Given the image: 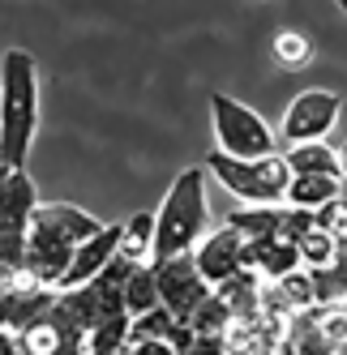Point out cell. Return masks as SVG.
Here are the masks:
<instances>
[{"label": "cell", "instance_id": "obj_1", "mask_svg": "<svg viewBox=\"0 0 347 355\" xmlns=\"http://www.w3.org/2000/svg\"><path fill=\"white\" fill-rule=\"evenodd\" d=\"M39 129V64L31 52L9 47L0 60V163L26 171Z\"/></svg>", "mask_w": 347, "mask_h": 355}, {"label": "cell", "instance_id": "obj_2", "mask_svg": "<svg viewBox=\"0 0 347 355\" xmlns=\"http://www.w3.org/2000/svg\"><path fill=\"white\" fill-rule=\"evenodd\" d=\"M94 214L78 210V206H35L31 214V232H26V261H22V270H26L39 287H56L60 274L73 257V248H78L86 236L99 232Z\"/></svg>", "mask_w": 347, "mask_h": 355}, {"label": "cell", "instance_id": "obj_3", "mask_svg": "<svg viewBox=\"0 0 347 355\" xmlns=\"http://www.w3.org/2000/svg\"><path fill=\"white\" fill-rule=\"evenodd\" d=\"M210 227V201H206V167H185L176 184L167 189L163 206L155 214V257L167 261L176 252H193V244Z\"/></svg>", "mask_w": 347, "mask_h": 355}, {"label": "cell", "instance_id": "obj_4", "mask_svg": "<svg viewBox=\"0 0 347 355\" xmlns=\"http://www.w3.org/2000/svg\"><path fill=\"white\" fill-rule=\"evenodd\" d=\"M133 261H125L116 252V257L99 270L90 283L73 287V291H56L52 300V313L60 321H69L73 329H82V334H90L94 325H103L108 317H120L125 313V278H129Z\"/></svg>", "mask_w": 347, "mask_h": 355}, {"label": "cell", "instance_id": "obj_5", "mask_svg": "<svg viewBox=\"0 0 347 355\" xmlns=\"http://www.w3.org/2000/svg\"><path fill=\"white\" fill-rule=\"evenodd\" d=\"M206 171L240 201H253V206H279L291 167L283 163V155H262V159H228V155H206Z\"/></svg>", "mask_w": 347, "mask_h": 355}, {"label": "cell", "instance_id": "obj_6", "mask_svg": "<svg viewBox=\"0 0 347 355\" xmlns=\"http://www.w3.org/2000/svg\"><path fill=\"white\" fill-rule=\"evenodd\" d=\"M210 120H214L219 155H228V159H262V155H275V133H270V124L253 107L236 103L232 94H214L210 98Z\"/></svg>", "mask_w": 347, "mask_h": 355}, {"label": "cell", "instance_id": "obj_7", "mask_svg": "<svg viewBox=\"0 0 347 355\" xmlns=\"http://www.w3.org/2000/svg\"><path fill=\"white\" fill-rule=\"evenodd\" d=\"M35 206H39L35 201V180L26 171H13L5 206H0V266L9 274L22 270V261H26V232H31Z\"/></svg>", "mask_w": 347, "mask_h": 355}, {"label": "cell", "instance_id": "obj_8", "mask_svg": "<svg viewBox=\"0 0 347 355\" xmlns=\"http://www.w3.org/2000/svg\"><path fill=\"white\" fill-rule=\"evenodd\" d=\"M151 266H155V283H159V304H163L171 317L189 321L197 313V304L210 295V283L197 274L193 252H176V257L151 261Z\"/></svg>", "mask_w": 347, "mask_h": 355}, {"label": "cell", "instance_id": "obj_9", "mask_svg": "<svg viewBox=\"0 0 347 355\" xmlns=\"http://www.w3.org/2000/svg\"><path fill=\"white\" fill-rule=\"evenodd\" d=\"M343 116V98L335 90H305L287 103V116H283V129L279 137L287 146H301V141H321Z\"/></svg>", "mask_w": 347, "mask_h": 355}, {"label": "cell", "instance_id": "obj_10", "mask_svg": "<svg viewBox=\"0 0 347 355\" xmlns=\"http://www.w3.org/2000/svg\"><path fill=\"white\" fill-rule=\"evenodd\" d=\"M193 261H197V274H202L210 287L236 278L244 270V240H240V232H232L228 223H223L219 232H206L193 244Z\"/></svg>", "mask_w": 347, "mask_h": 355}, {"label": "cell", "instance_id": "obj_11", "mask_svg": "<svg viewBox=\"0 0 347 355\" xmlns=\"http://www.w3.org/2000/svg\"><path fill=\"white\" fill-rule=\"evenodd\" d=\"M116 248H120V223H103L94 236H86L78 248H73V257H69V266H65V274H60L56 291H73V287L90 283V278L116 257Z\"/></svg>", "mask_w": 347, "mask_h": 355}, {"label": "cell", "instance_id": "obj_12", "mask_svg": "<svg viewBox=\"0 0 347 355\" xmlns=\"http://www.w3.org/2000/svg\"><path fill=\"white\" fill-rule=\"evenodd\" d=\"M301 266V252L291 240H244V270L257 278H283Z\"/></svg>", "mask_w": 347, "mask_h": 355}, {"label": "cell", "instance_id": "obj_13", "mask_svg": "<svg viewBox=\"0 0 347 355\" xmlns=\"http://www.w3.org/2000/svg\"><path fill=\"white\" fill-rule=\"evenodd\" d=\"M283 163L291 167V175H335V180H343L339 146H330V141H301V146H287Z\"/></svg>", "mask_w": 347, "mask_h": 355}, {"label": "cell", "instance_id": "obj_14", "mask_svg": "<svg viewBox=\"0 0 347 355\" xmlns=\"http://www.w3.org/2000/svg\"><path fill=\"white\" fill-rule=\"evenodd\" d=\"M343 193V180L335 175H291L287 180V193H283V206H296V210H317L335 201Z\"/></svg>", "mask_w": 347, "mask_h": 355}, {"label": "cell", "instance_id": "obj_15", "mask_svg": "<svg viewBox=\"0 0 347 355\" xmlns=\"http://www.w3.org/2000/svg\"><path fill=\"white\" fill-rule=\"evenodd\" d=\"M120 257L133 266H151L155 257V214H133L129 223H120Z\"/></svg>", "mask_w": 347, "mask_h": 355}, {"label": "cell", "instance_id": "obj_16", "mask_svg": "<svg viewBox=\"0 0 347 355\" xmlns=\"http://www.w3.org/2000/svg\"><path fill=\"white\" fill-rule=\"evenodd\" d=\"M159 309V283H155V266H133L125 278V313L142 317Z\"/></svg>", "mask_w": 347, "mask_h": 355}, {"label": "cell", "instance_id": "obj_17", "mask_svg": "<svg viewBox=\"0 0 347 355\" xmlns=\"http://www.w3.org/2000/svg\"><path fill=\"white\" fill-rule=\"evenodd\" d=\"M129 329H133V317L120 313V317H108L103 325H94L86 334V355H112V351H125L129 347Z\"/></svg>", "mask_w": 347, "mask_h": 355}, {"label": "cell", "instance_id": "obj_18", "mask_svg": "<svg viewBox=\"0 0 347 355\" xmlns=\"http://www.w3.org/2000/svg\"><path fill=\"white\" fill-rule=\"evenodd\" d=\"M275 287H279V295H283V304H287L291 313L313 309V304H317V278H313V270H305V266H296L291 274L275 278Z\"/></svg>", "mask_w": 347, "mask_h": 355}, {"label": "cell", "instance_id": "obj_19", "mask_svg": "<svg viewBox=\"0 0 347 355\" xmlns=\"http://www.w3.org/2000/svg\"><path fill=\"white\" fill-rule=\"evenodd\" d=\"M313 278H317V304L321 300H343L347 304V240H339L335 261L326 270H313Z\"/></svg>", "mask_w": 347, "mask_h": 355}, {"label": "cell", "instance_id": "obj_20", "mask_svg": "<svg viewBox=\"0 0 347 355\" xmlns=\"http://www.w3.org/2000/svg\"><path fill=\"white\" fill-rule=\"evenodd\" d=\"M335 248H339V240L326 236L321 227H309V232L296 240V252H301V266L305 270H326L335 261Z\"/></svg>", "mask_w": 347, "mask_h": 355}, {"label": "cell", "instance_id": "obj_21", "mask_svg": "<svg viewBox=\"0 0 347 355\" xmlns=\"http://www.w3.org/2000/svg\"><path fill=\"white\" fill-rule=\"evenodd\" d=\"M275 60L283 69H305L313 60V39L301 31H279L275 35Z\"/></svg>", "mask_w": 347, "mask_h": 355}, {"label": "cell", "instance_id": "obj_22", "mask_svg": "<svg viewBox=\"0 0 347 355\" xmlns=\"http://www.w3.org/2000/svg\"><path fill=\"white\" fill-rule=\"evenodd\" d=\"M313 227H321V232L335 236V240H347V189L335 201H326V206L313 210Z\"/></svg>", "mask_w": 347, "mask_h": 355}, {"label": "cell", "instance_id": "obj_23", "mask_svg": "<svg viewBox=\"0 0 347 355\" xmlns=\"http://www.w3.org/2000/svg\"><path fill=\"white\" fill-rule=\"evenodd\" d=\"M125 355H176L167 338H129Z\"/></svg>", "mask_w": 347, "mask_h": 355}, {"label": "cell", "instance_id": "obj_24", "mask_svg": "<svg viewBox=\"0 0 347 355\" xmlns=\"http://www.w3.org/2000/svg\"><path fill=\"white\" fill-rule=\"evenodd\" d=\"M0 355H26V347H22V334L9 325H0Z\"/></svg>", "mask_w": 347, "mask_h": 355}, {"label": "cell", "instance_id": "obj_25", "mask_svg": "<svg viewBox=\"0 0 347 355\" xmlns=\"http://www.w3.org/2000/svg\"><path fill=\"white\" fill-rule=\"evenodd\" d=\"M9 175H13V167L0 163V206H5V193H9Z\"/></svg>", "mask_w": 347, "mask_h": 355}, {"label": "cell", "instance_id": "obj_26", "mask_svg": "<svg viewBox=\"0 0 347 355\" xmlns=\"http://www.w3.org/2000/svg\"><path fill=\"white\" fill-rule=\"evenodd\" d=\"M339 167H343V180H347V141H343V150H339Z\"/></svg>", "mask_w": 347, "mask_h": 355}, {"label": "cell", "instance_id": "obj_27", "mask_svg": "<svg viewBox=\"0 0 347 355\" xmlns=\"http://www.w3.org/2000/svg\"><path fill=\"white\" fill-rule=\"evenodd\" d=\"M0 278H9V270H5V266H0Z\"/></svg>", "mask_w": 347, "mask_h": 355}, {"label": "cell", "instance_id": "obj_28", "mask_svg": "<svg viewBox=\"0 0 347 355\" xmlns=\"http://www.w3.org/2000/svg\"><path fill=\"white\" fill-rule=\"evenodd\" d=\"M112 355H125V351H112Z\"/></svg>", "mask_w": 347, "mask_h": 355}]
</instances>
